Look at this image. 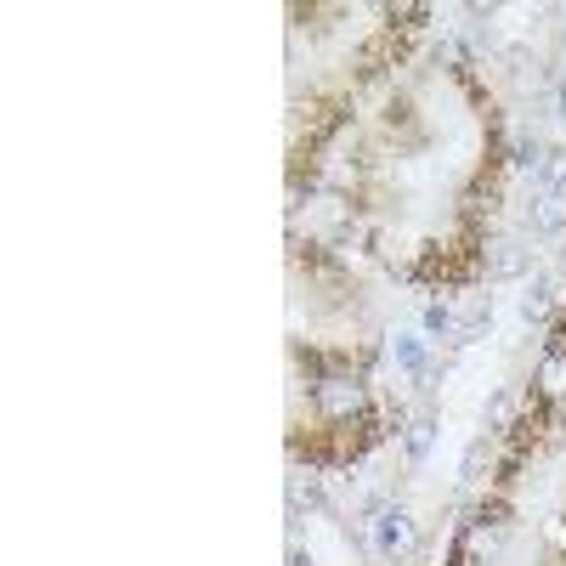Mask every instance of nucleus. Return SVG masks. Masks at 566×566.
<instances>
[{
	"mask_svg": "<svg viewBox=\"0 0 566 566\" xmlns=\"http://www.w3.org/2000/svg\"><path fill=\"white\" fill-rule=\"evenodd\" d=\"M317 408H323L328 419H352V413L363 408V386H357V380H323V386H317Z\"/></svg>",
	"mask_w": 566,
	"mask_h": 566,
	"instance_id": "obj_1",
	"label": "nucleus"
}]
</instances>
